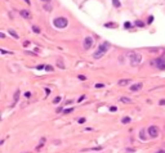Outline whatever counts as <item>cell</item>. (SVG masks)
<instances>
[{
  "label": "cell",
  "instance_id": "30",
  "mask_svg": "<svg viewBox=\"0 0 165 153\" xmlns=\"http://www.w3.org/2000/svg\"><path fill=\"white\" fill-rule=\"evenodd\" d=\"M29 44H30V42H29V41H25V42H23V46H27V45H29Z\"/></svg>",
  "mask_w": 165,
  "mask_h": 153
},
{
  "label": "cell",
  "instance_id": "17",
  "mask_svg": "<svg viewBox=\"0 0 165 153\" xmlns=\"http://www.w3.org/2000/svg\"><path fill=\"white\" fill-rule=\"evenodd\" d=\"M72 111H74V108H67V110H65V111H63V113H65V115H67V113H71Z\"/></svg>",
  "mask_w": 165,
  "mask_h": 153
},
{
  "label": "cell",
  "instance_id": "24",
  "mask_svg": "<svg viewBox=\"0 0 165 153\" xmlns=\"http://www.w3.org/2000/svg\"><path fill=\"white\" fill-rule=\"evenodd\" d=\"M36 68H37V70H43V68H45V66H44V64H41V66H37Z\"/></svg>",
  "mask_w": 165,
  "mask_h": 153
},
{
  "label": "cell",
  "instance_id": "31",
  "mask_svg": "<svg viewBox=\"0 0 165 153\" xmlns=\"http://www.w3.org/2000/svg\"><path fill=\"white\" fill-rule=\"evenodd\" d=\"M79 78H80V80H85V76H83V75H80V76H79Z\"/></svg>",
  "mask_w": 165,
  "mask_h": 153
},
{
  "label": "cell",
  "instance_id": "1",
  "mask_svg": "<svg viewBox=\"0 0 165 153\" xmlns=\"http://www.w3.org/2000/svg\"><path fill=\"white\" fill-rule=\"evenodd\" d=\"M107 50H108V42H103V44H101L98 46V49H97V52L93 54V57H94L96 59H99V58H102V57L106 54Z\"/></svg>",
  "mask_w": 165,
  "mask_h": 153
},
{
  "label": "cell",
  "instance_id": "34",
  "mask_svg": "<svg viewBox=\"0 0 165 153\" xmlns=\"http://www.w3.org/2000/svg\"><path fill=\"white\" fill-rule=\"evenodd\" d=\"M25 1H26L27 4H31V3H30V0H25Z\"/></svg>",
  "mask_w": 165,
  "mask_h": 153
},
{
  "label": "cell",
  "instance_id": "25",
  "mask_svg": "<svg viewBox=\"0 0 165 153\" xmlns=\"http://www.w3.org/2000/svg\"><path fill=\"white\" fill-rule=\"evenodd\" d=\"M25 97H26V98H30V97H31V93H30V91H27V93L25 94Z\"/></svg>",
  "mask_w": 165,
  "mask_h": 153
},
{
  "label": "cell",
  "instance_id": "32",
  "mask_svg": "<svg viewBox=\"0 0 165 153\" xmlns=\"http://www.w3.org/2000/svg\"><path fill=\"white\" fill-rule=\"evenodd\" d=\"M156 153H165V151H164V149H160V151H157Z\"/></svg>",
  "mask_w": 165,
  "mask_h": 153
},
{
  "label": "cell",
  "instance_id": "12",
  "mask_svg": "<svg viewBox=\"0 0 165 153\" xmlns=\"http://www.w3.org/2000/svg\"><path fill=\"white\" fill-rule=\"evenodd\" d=\"M9 34H10V35H12V36H13L14 39H18V38H19V36L17 35V32H16L14 30H9Z\"/></svg>",
  "mask_w": 165,
  "mask_h": 153
},
{
  "label": "cell",
  "instance_id": "10",
  "mask_svg": "<svg viewBox=\"0 0 165 153\" xmlns=\"http://www.w3.org/2000/svg\"><path fill=\"white\" fill-rule=\"evenodd\" d=\"M129 82H130V80H128V78H127V80H120V81H119V85H120V86H124V85H127V84H129Z\"/></svg>",
  "mask_w": 165,
  "mask_h": 153
},
{
  "label": "cell",
  "instance_id": "18",
  "mask_svg": "<svg viewBox=\"0 0 165 153\" xmlns=\"http://www.w3.org/2000/svg\"><path fill=\"white\" fill-rule=\"evenodd\" d=\"M128 122H130V118H129V117H125V118H123V123H128Z\"/></svg>",
  "mask_w": 165,
  "mask_h": 153
},
{
  "label": "cell",
  "instance_id": "16",
  "mask_svg": "<svg viewBox=\"0 0 165 153\" xmlns=\"http://www.w3.org/2000/svg\"><path fill=\"white\" fill-rule=\"evenodd\" d=\"M104 86H106V85H104V84H101V82H99V84H96V88H97V89H102V88H104Z\"/></svg>",
  "mask_w": 165,
  "mask_h": 153
},
{
  "label": "cell",
  "instance_id": "21",
  "mask_svg": "<svg viewBox=\"0 0 165 153\" xmlns=\"http://www.w3.org/2000/svg\"><path fill=\"white\" fill-rule=\"evenodd\" d=\"M60 100H61V97H57V98L54 99V104H57V103H58Z\"/></svg>",
  "mask_w": 165,
  "mask_h": 153
},
{
  "label": "cell",
  "instance_id": "33",
  "mask_svg": "<svg viewBox=\"0 0 165 153\" xmlns=\"http://www.w3.org/2000/svg\"><path fill=\"white\" fill-rule=\"evenodd\" d=\"M41 1H44V3H49L50 0H41Z\"/></svg>",
  "mask_w": 165,
  "mask_h": 153
},
{
  "label": "cell",
  "instance_id": "13",
  "mask_svg": "<svg viewBox=\"0 0 165 153\" xmlns=\"http://www.w3.org/2000/svg\"><path fill=\"white\" fill-rule=\"evenodd\" d=\"M137 27H144V23L142 22V21H135V23H134Z\"/></svg>",
  "mask_w": 165,
  "mask_h": 153
},
{
  "label": "cell",
  "instance_id": "28",
  "mask_svg": "<svg viewBox=\"0 0 165 153\" xmlns=\"http://www.w3.org/2000/svg\"><path fill=\"white\" fill-rule=\"evenodd\" d=\"M84 99H85V95H83V97H80V98H79V102H83Z\"/></svg>",
  "mask_w": 165,
  "mask_h": 153
},
{
  "label": "cell",
  "instance_id": "23",
  "mask_svg": "<svg viewBox=\"0 0 165 153\" xmlns=\"http://www.w3.org/2000/svg\"><path fill=\"white\" fill-rule=\"evenodd\" d=\"M152 21H154V17H152V16L148 17V23H152Z\"/></svg>",
  "mask_w": 165,
  "mask_h": 153
},
{
  "label": "cell",
  "instance_id": "14",
  "mask_svg": "<svg viewBox=\"0 0 165 153\" xmlns=\"http://www.w3.org/2000/svg\"><path fill=\"white\" fill-rule=\"evenodd\" d=\"M112 4H114V6H116V8L120 6V1H119V0H112Z\"/></svg>",
  "mask_w": 165,
  "mask_h": 153
},
{
  "label": "cell",
  "instance_id": "8",
  "mask_svg": "<svg viewBox=\"0 0 165 153\" xmlns=\"http://www.w3.org/2000/svg\"><path fill=\"white\" fill-rule=\"evenodd\" d=\"M141 89H142V84H141V82L130 86V90H132V91H138V90H141Z\"/></svg>",
  "mask_w": 165,
  "mask_h": 153
},
{
  "label": "cell",
  "instance_id": "35",
  "mask_svg": "<svg viewBox=\"0 0 165 153\" xmlns=\"http://www.w3.org/2000/svg\"><path fill=\"white\" fill-rule=\"evenodd\" d=\"M25 153H30V152H25Z\"/></svg>",
  "mask_w": 165,
  "mask_h": 153
},
{
  "label": "cell",
  "instance_id": "26",
  "mask_svg": "<svg viewBox=\"0 0 165 153\" xmlns=\"http://www.w3.org/2000/svg\"><path fill=\"white\" fill-rule=\"evenodd\" d=\"M85 122V118H79V123H84Z\"/></svg>",
  "mask_w": 165,
  "mask_h": 153
},
{
  "label": "cell",
  "instance_id": "4",
  "mask_svg": "<svg viewBox=\"0 0 165 153\" xmlns=\"http://www.w3.org/2000/svg\"><path fill=\"white\" fill-rule=\"evenodd\" d=\"M156 68H159V70H165V59L164 58H156L155 61H152L151 62Z\"/></svg>",
  "mask_w": 165,
  "mask_h": 153
},
{
  "label": "cell",
  "instance_id": "6",
  "mask_svg": "<svg viewBox=\"0 0 165 153\" xmlns=\"http://www.w3.org/2000/svg\"><path fill=\"white\" fill-rule=\"evenodd\" d=\"M93 44H94V40L93 38H90V36H88V38H85L84 40V48L88 50V49H90L92 46H93Z\"/></svg>",
  "mask_w": 165,
  "mask_h": 153
},
{
  "label": "cell",
  "instance_id": "3",
  "mask_svg": "<svg viewBox=\"0 0 165 153\" xmlns=\"http://www.w3.org/2000/svg\"><path fill=\"white\" fill-rule=\"evenodd\" d=\"M142 61V55L139 53H133L130 54V64L132 66H138Z\"/></svg>",
  "mask_w": 165,
  "mask_h": 153
},
{
  "label": "cell",
  "instance_id": "7",
  "mask_svg": "<svg viewBox=\"0 0 165 153\" xmlns=\"http://www.w3.org/2000/svg\"><path fill=\"white\" fill-rule=\"evenodd\" d=\"M19 14H21L23 18H31V13H30L29 10H21Z\"/></svg>",
  "mask_w": 165,
  "mask_h": 153
},
{
  "label": "cell",
  "instance_id": "19",
  "mask_svg": "<svg viewBox=\"0 0 165 153\" xmlns=\"http://www.w3.org/2000/svg\"><path fill=\"white\" fill-rule=\"evenodd\" d=\"M32 30H34V32H35V34H40V30H39L37 27H35V26H32Z\"/></svg>",
  "mask_w": 165,
  "mask_h": 153
},
{
  "label": "cell",
  "instance_id": "5",
  "mask_svg": "<svg viewBox=\"0 0 165 153\" xmlns=\"http://www.w3.org/2000/svg\"><path fill=\"white\" fill-rule=\"evenodd\" d=\"M148 134H150V136L151 138H157L159 136V129L156 127V126H150L148 127Z\"/></svg>",
  "mask_w": 165,
  "mask_h": 153
},
{
  "label": "cell",
  "instance_id": "15",
  "mask_svg": "<svg viewBox=\"0 0 165 153\" xmlns=\"http://www.w3.org/2000/svg\"><path fill=\"white\" fill-rule=\"evenodd\" d=\"M18 95H19V91H16V94H14V102H13V104H16V102L18 100Z\"/></svg>",
  "mask_w": 165,
  "mask_h": 153
},
{
  "label": "cell",
  "instance_id": "20",
  "mask_svg": "<svg viewBox=\"0 0 165 153\" xmlns=\"http://www.w3.org/2000/svg\"><path fill=\"white\" fill-rule=\"evenodd\" d=\"M124 27H125V28H129V27H130V22H125V23H124Z\"/></svg>",
  "mask_w": 165,
  "mask_h": 153
},
{
  "label": "cell",
  "instance_id": "9",
  "mask_svg": "<svg viewBox=\"0 0 165 153\" xmlns=\"http://www.w3.org/2000/svg\"><path fill=\"white\" fill-rule=\"evenodd\" d=\"M104 27H107V28H115V27H116V23L108 22V23H104Z\"/></svg>",
  "mask_w": 165,
  "mask_h": 153
},
{
  "label": "cell",
  "instance_id": "2",
  "mask_svg": "<svg viewBox=\"0 0 165 153\" xmlns=\"http://www.w3.org/2000/svg\"><path fill=\"white\" fill-rule=\"evenodd\" d=\"M53 23H54V26L57 28H65L67 26V23H68V21H67L66 18H63V17H58V18H56L53 21Z\"/></svg>",
  "mask_w": 165,
  "mask_h": 153
},
{
  "label": "cell",
  "instance_id": "22",
  "mask_svg": "<svg viewBox=\"0 0 165 153\" xmlns=\"http://www.w3.org/2000/svg\"><path fill=\"white\" fill-rule=\"evenodd\" d=\"M45 70H47V71H53V67H50V66H47V67H45Z\"/></svg>",
  "mask_w": 165,
  "mask_h": 153
},
{
  "label": "cell",
  "instance_id": "29",
  "mask_svg": "<svg viewBox=\"0 0 165 153\" xmlns=\"http://www.w3.org/2000/svg\"><path fill=\"white\" fill-rule=\"evenodd\" d=\"M160 106H165V99H161V100H160Z\"/></svg>",
  "mask_w": 165,
  "mask_h": 153
},
{
  "label": "cell",
  "instance_id": "11",
  "mask_svg": "<svg viewBox=\"0 0 165 153\" xmlns=\"http://www.w3.org/2000/svg\"><path fill=\"white\" fill-rule=\"evenodd\" d=\"M120 102H123V103H132V99H129V98H125V97H123V98H120Z\"/></svg>",
  "mask_w": 165,
  "mask_h": 153
},
{
  "label": "cell",
  "instance_id": "27",
  "mask_svg": "<svg viewBox=\"0 0 165 153\" xmlns=\"http://www.w3.org/2000/svg\"><path fill=\"white\" fill-rule=\"evenodd\" d=\"M58 67H61V68H65V66H63V63H61V62H58Z\"/></svg>",
  "mask_w": 165,
  "mask_h": 153
}]
</instances>
